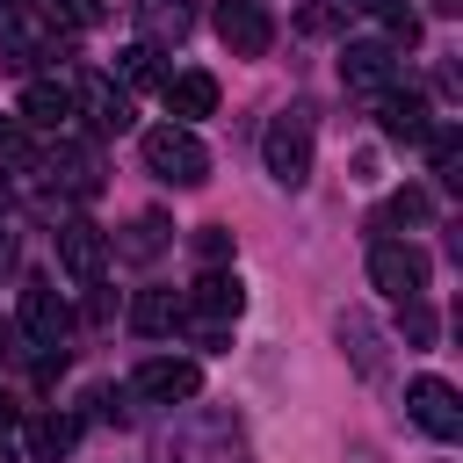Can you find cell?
<instances>
[{"mask_svg":"<svg viewBox=\"0 0 463 463\" xmlns=\"http://www.w3.org/2000/svg\"><path fill=\"white\" fill-rule=\"evenodd\" d=\"M0 166H14V174H29V166H36L29 123H14V116H0Z\"/></svg>","mask_w":463,"mask_h":463,"instance_id":"27","label":"cell"},{"mask_svg":"<svg viewBox=\"0 0 463 463\" xmlns=\"http://www.w3.org/2000/svg\"><path fill=\"white\" fill-rule=\"evenodd\" d=\"M210 22H217V36H224L232 58H260V51L275 43V14H268V0H210Z\"/></svg>","mask_w":463,"mask_h":463,"instance_id":"5","label":"cell"},{"mask_svg":"<svg viewBox=\"0 0 463 463\" xmlns=\"http://www.w3.org/2000/svg\"><path fill=\"white\" fill-rule=\"evenodd\" d=\"M14 14H22V0H0V36L14 29Z\"/></svg>","mask_w":463,"mask_h":463,"instance_id":"32","label":"cell"},{"mask_svg":"<svg viewBox=\"0 0 463 463\" xmlns=\"http://www.w3.org/2000/svg\"><path fill=\"white\" fill-rule=\"evenodd\" d=\"M72 441H80V420H72V412H36V420H29V456H36V463H65Z\"/></svg>","mask_w":463,"mask_h":463,"instance_id":"20","label":"cell"},{"mask_svg":"<svg viewBox=\"0 0 463 463\" xmlns=\"http://www.w3.org/2000/svg\"><path fill=\"white\" fill-rule=\"evenodd\" d=\"M43 166H51V174H43L51 188H65V195H80V203H94V195H101V152H94V145L58 137V152H51Z\"/></svg>","mask_w":463,"mask_h":463,"instance_id":"9","label":"cell"},{"mask_svg":"<svg viewBox=\"0 0 463 463\" xmlns=\"http://www.w3.org/2000/svg\"><path fill=\"white\" fill-rule=\"evenodd\" d=\"M405 412H412V427H427L434 441H456V434H463L456 383H441V376H412V383H405Z\"/></svg>","mask_w":463,"mask_h":463,"instance_id":"8","label":"cell"},{"mask_svg":"<svg viewBox=\"0 0 463 463\" xmlns=\"http://www.w3.org/2000/svg\"><path fill=\"white\" fill-rule=\"evenodd\" d=\"M260 159H268V174H275L282 188H304V181H311V109H282V116H268V130H260Z\"/></svg>","mask_w":463,"mask_h":463,"instance_id":"2","label":"cell"},{"mask_svg":"<svg viewBox=\"0 0 463 463\" xmlns=\"http://www.w3.org/2000/svg\"><path fill=\"white\" fill-rule=\"evenodd\" d=\"M224 441H232V420L210 412L203 427H166L159 449H166V463H210V449H224Z\"/></svg>","mask_w":463,"mask_h":463,"instance_id":"18","label":"cell"},{"mask_svg":"<svg viewBox=\"0 0 463 463\" xmlns=\"http://www.w3.org/2000/svg\"><path fill=\"white\" fill-rule=\"evenodd\" d=\"M7 210H14V195H7V174H0V217H7Z\"/></svg>","mask_w":463,"mask_h":463,"instance_id":"37","label":"cell"},{"mask_svg":"<svg viewBox=\"0 0 463 463\" xmlns=\"http://www.w3.org/2000/svg\"><path fill=\"white\" fill-rule=\"evenodd\" d=\"M427 7H434V14H463V0H427Z\"/></svg>","mask_w":463,"mask_h":463,"instance_id":"33","label":"cell"},{"mask_svg":"<svg viewBox=\"0 0 463 463\" xmlns=\"http://www.w3.org/2000/svg\"><path fill=\"white\" fill-rule=\"evenodd\" d=\"M137 152H145V174L166 181V188H203V181H210V152H203V137L181 130V123H152V130L137 137Z\"/></svg>","mask_w":463,"mask_h":463,"instance_id":"1","label":"cell"},{"mask_svg":"<svg viewBox=\"0 0 463 463\" xmlns=\"http://www.w3.org/2000/svg\"><path fill=\"white\" fill-rule=\"evenodd\" d=\"M181 304H188V318H210V326H232L239 311H246V289H239V275H224V268H210L195 289H181Z\"/></svg>","mask_w":463,"mask_h":463,"instance_id":"13","label":"cell"},{"mask_svg":"<svg viewBox=\"0 0 463 463\" xmlns=\"http://www.w3.org/2000/svg\"><path fill=\"white\" fill-rule=\"evenodd\" d=\"M109 80H123V94H130V87H166V65H159V51H152V43H123Z\"/></svg>","mask_w":463,"mask_h":463,"instance_id":"22","label":"cell"},{"mask_svg":"<svg viewBox=\"0 0 463 463\" xmlns=\"http://www.w3.org/2000/svg\"><path fill=\"white\" fill-rule=\"evenodd\" d=\"M0 275H14V246L7 239H0Z\"/></svg>","mask_w":463,"mask_h":463,"instance_id":"34","label":"cell"},{"mask_svg":"<svg viewBox=\"0 0 463 463\" xmlns=\"http://www.w3.org/2000/svg\"><path fill=\"white\" fill-rule=\"evenodd\" d=\"M166 239H174V224L145 210V217H130V232L116 239V260H159V253H166Z\"/></svg>","mask_w":463,"mask_h":463,"instance_id":"21","label":"cell"},{"mask_svg":"<svg viewBox=\"0 0 463 463\" xmlns=\"http://www.w3.org/2000/svg\"><path fill=\"white\" fill-rule=\"evenodd\" d=\"M195 29V0H137V43L166 51V43H188Z\"/></svg>","mask_w":463,"mask_h":463,"instance_id":"14","label":"cell"},{"mask_svg":"<svg viewBox=\"0 0 463 463\" xmlns=\"http://www.w3.org/2000/svg\"><path fill=\"white\" fill-rule=\"evenodd\" d=\"M362 7H369V14H376V22L391 29V36H383L391 51H398V43H420V14H412L405 0H362Z\"/></svg>","mask_w":463,"mask_h":463,"instance_id":"25","label":"cell"},{"mask_svg":"<svg viewBox=\"0 0 463 463\" xmlns=\"http://www.w3.org/2000/svg\"><path fill=\"white\" fill-rule=\"evenodd\" d=\"M333 333H340L347 362L376 383V376H383V333H376V318H369V311H340V318H333Z\"/></svg>","mask_w":463,"mask_h":463,"instance_id":"16","label":"cell"},{"mask_svg":"<svg viewBox=\"0 0 463 463\" xmlns=\"http://www.w3.org/2000/svg\"><path fill=\"white\" fill-rule=\"evenodd\" d=\"M195 391H203V369L181 362V354H152V362H137V376H130V398H152V405H188Z\"/></svg>","mask_w":463,"mask_h":463,"instance_id":"7","label":"cell"},{"mask_svg":"<svg viewBox=\"0 0 463 463\" xmlns=\"http://www.w3.org/2000/svg\"><path fill=\"white\" fill-rule=\"evenodd\" d=\"M51 22H72V29H94L101 22V0H43Z\"/></svg>","mask_w":463,"mask_h":463,"instance_id":"31","label":"cell"},{"mask_svg":"<svg viewBox=\"0 0 463 463\" xmlns=\"http://www.w3.org/2000/svg\"><path fill=\"white\" fill-rule=\"evenodd\" d=\"M7 347H14V326H7V318H0V354H7Z\"/></svg>","mask_w":463,"mask_h":463,"instance_id":"35","label":"cell"},{"mask_svg":"<svg viewBox=\"0 0 463 463\" xmlns=\"http://www.w3.org/2000/svg\"><path fill=\"white\" fill-rule=\"evenodd\" d=\"M195 260H203V268H224V260H232V232H224V224H203V232H195Z\"/></svg>","mask_w":463,"mask_h":463,"instance_id":"28","label":"cell"},{"mask_svg":"<svg viewBox=\"0 0 463 463\" xmlns=\"http://www.w3.org/2000/svg\"><path fill=\"white\" fill-rule=\"evenodd\" d=\"M398 333H405L412 347H427V340H434V311H427V297H412V304L398 311Z\"/></svg>","mask_w":463,"mask_h":463,"instance_id":"29","label":"cell"},{"mask_svg":"<svg viewBox=\"0 0 463 463\" xmlns=\"http://www.w3.org/2000/svg\"><path fill=\"white\" fill-rule=\"evenodd\" d=\"M58 268H65L72 282H101V268H109V239H101V224L65 217V224H58Z\"/></svg>","mask_w":463,"mask_h":463,"instance_id":"10","label":"cell"},{"mask_svg":"<svg viewBox=\"0 0 463 463\" xmlns=\"http://www.w3.org/2000/svg\"><path fill=\"white\" fill-rule=\"evenodd\" d=\"M0 463H22V456H14V441H7V434H0Z\"/></svg>","mask_w":463,"mask_h":463,"instance_id":"36","label":"cell"},{"mask_svg":"<svg viewBox=\"0 0 463 463\" xmlns=\"http://www.w3.org/2000/svg\"><path fill=\"white\" fill-rule=\"evenodd\" d=\"M427 152H434V174H441L449 188H463V137H456V123H434Z\"/></svg>","mask_w":463,"mask_h":463,"instance_id":"24","label":"cell"},{"mask_svg":"<svg viewBox=\"0 0 463 463\" xmlns=\"http://www.w3.org/2000/svg\"><path fill=\"white\" fill-rule=\"evenodd\" d=\"M22 333H29L36 347H65L72 311H65V297H58L51 282H22Z\"/></svg>","mask_w":463,"mask_h":463,"instance_id":"12","label":"cell"},{"mask_svg":"<svg viewBox=\"0 0 463 463\" xmlns=\"http://www.w3.org/2000/svg\"><path fill=\"white\" fill-rule=\"evenodd\" d=\"M181 318H188V304H181V289H137V304H130V326L137 333H181Z\"/></svg>","mask_w":463,"mask_h":463,"instance_id":"19","label":"cell"},{"mask_svg":"<svg viewBox=\"0 0 463 463\" xmlns=\"http://www.w3.org/2000/svg\"><path fill=\"white\" fill-rule=\"evenodd\" d=\"M159 94H166V116H174L181 130H188V123H203V116L217 109V80H210V72H166V87H159Z\"/></svg>","mask_w":463,"mask_h":463,"instance_id":"15","label":"cell"},{"mask_svg":"<svg viewBox=\"0 0 463 463\" xmlns=\"http://www.w3.org/2000/svg\"><path fill=\"white\" fill-rule=\"evenodd\" d=\"M434 217V203H427V188H398L391 203H383V217H376V232H391V224H427Z\"/></svg>","mask_w":463,"mask_h":463,"instance_id":"26","label":"cell"},{"mask_svg":"<svg viewBox=\"0 0 463 463\" xmlns=\"http://www.w3.org/2000/svg\"><path fill=\"white\" fill-rule=\"evenodd\" d=\"M340 87L383 101V94L398 87V51H391L383 36H354V43H340Z\"/></svg>","mask_w":463,"mask_h":463,"instance_id":"3","label":"cell"},{"mask_svg":"<svg viewBox=\"0 0 463 463\" xmlns=\"http://www.w3.org/2000/svg\"><path fill=\"white\" fill-rule=\"evenodd\" d=\"M72 87V109H87V123L101 130V137H123L130 123H137V109H130V94L109 80V72H72L65 80Z\"/></svg>","mask_w":463,"mask_h":463,"instance_id":"6","label":"cell"},{"mask_svg":"<svg viewBox=\"0 0 463 463\" xmlns=\"http://www.w3.org/2000/svg\"><path fill=\"white\" fill-rule=\"evenodd\" d=\"M87 405H94V420H116V427L130 420V391H116V383H94Z\"/></svg>","mask_w":463,"mask_h":463,"instance_id":"30","label":"cell"},{"mask_svg":"<svg viewBox=\"0 0 463 463\" xmlns=\"http://www.w3.org/2000/svg\"><path fill=\"white\" fill-rule=\"evenodd\" d=\"M347 7L354 0H311V7H297V36H340L347 29Z\"/></svg>","mask_w":463,"mask_h":463,"instance_id":"23","label":"cell"},{"mask_svg":"<svg viewBox=\"0 0 463 463\" xmlns=\"http://www.w3.org/2000/svg\"><path fill=\"white\" fill-rule=\"evenodd\" d=\"M376 130H383L391 145H427V137H434V109H427V94H412V87L398 94V87H391V94L376 101Z\"/></svg>","mask_w":463,"mask_h":463,"instance_id":"11","label":"cell"},{"mask_svg":"<svg viewBox=\"0 0 463 463\" xmlns=\"http://www.w3.org/2000/svg\"><path fill=\"white\" fill-rule=\"evenodd\" d=\"M22 123L65 130V123H72V87H65V80H29V87H22Z\"/></svg>","mask_w":463,"mask_h":463,"instance_id":"17","label":"cell"},{"mask_svg":"<svg viewBox=\"0 0 463 463\" xmlns=\"http://www.w3.org/2000/svg\"><path fill=\"white\" fill-rule=\"evenodd\" d=\"M369 282H376L383 297L412 304V297H427V253L405 246V239H376V246H369Z\"/></svg>","mask_w":463,"mask_h":463,"instance_id":"4","label":"cell"}]
</instances>
